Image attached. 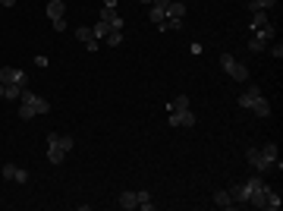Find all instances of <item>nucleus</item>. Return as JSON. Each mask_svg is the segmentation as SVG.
Returning <instances> with one entry per match:
<instances>
[{"mask_svg": "<svg viewBox=\"0 0 283 211\" xmlns=\"http://www.w3.org/2000/svg\"><path fill=\"white\" fill-rule=\"evenodd\" d=\"M19 101H22V107H19V117H22V120H32V117L47 114V110H51V101H44L41 95H35V91H29V88L22 91Z\"/></svg>", "mask_w": 283, "mask_h": 211, "instance_id": "nucleus-1", "label": "nucleus"}, {"mask_svg": "<svg viewBox=\"0 0 283 211\" xmlns=\"http://www.w3.org/2000/svg\"><path fill=\"white\" fill-rule=\"evenodd\" d=\"M246 158H248V164H252L258 174H271L274 167H280V161H271V158H267L261 148H248V151H246Z\"/></svg>", "mask_w": 283, "mask_h": 211, "instance_id": "nucleus-2", "label": "nucleus"}, {"mask_svg": "<svg viewBox=\"0 0 283 211\" xmlns=\"http://www.w3.org/2000/svg\"><path fill=\"white\" fill-rule=\"evenodd\" d=\"M220 67H224L227 76H233L236 82H246V79H248V67H246V63H239L233 54H220Z\"/></svg>", "mask_w": 283, "mask_h": 211, "instance_id": "nucleus-3", "label": "nucleus"}, {"mask_svg": "<svg viewBox=\"0 0 283 211\" xmlns=\"http://www.w3.org/2000/svg\"><path fill=\"white\" fill-rule=\"evenodd\" d=\"M0 85H22V88H29V76L16 67H3L0 70Z\"/></svg>", "mask_w": 283, "mask_h": 211, "instance_id": "nucleus-4", "label": "nucleus"}, {"mask_svg": "<svg viewBox=\"0 0 283 211\" xmlns=\"http://www.w3.org/2000/svg\"><path fill=\"white\" fill-rule=\"evenodd\" d=\"M47 158H51V164H63V158H66V151L60 148V136L57 133L47 136Z\"/></svg>", "mask_w": 283, "mask_h": 211, "instance_id": "nucleus-5", "label": "nucleus"}, {"mask_svg": "<svg viewBox=\"0 0 283 211\" xmlns=\"http://www.w3.org/2000/svg\"><path fill=\"white\" fill-rule=\"evenodd\" d=\"M76 38L85 44V51H101V41L94 38V32L88 29V25H76Z\"/></svg>", "mask_w": 283, "mask_h": 211, "instance_id": "nucleus-6", "label": "nucleus"}, {"mask_svg": "<svg viewBox=\"0 0 283 211\" xmlns=\"http://www.w3.org/2000/svg\"><path fill=\"white\" fill-rule=\"evenodd\" d=\"M248 110H252L255 117H271V104L261 95H248Z\"/></svg>", "mask_w": 283, "mask_h": 211, "instance_id": "nucleus-7", "label": "nucleus"}, {"mask_svg": "<svg viewBox=\"0 0 283 211\" xmlns=\"http://www.w3.org/2000/svg\"><path fill=\"white\" fill-rule=\"evenodd\" d=\"M170 126H195V114L192 110H170Z\"/></svg>", "mask_w": 283, "mask_h": 211, "instance_id": "nucleus-8", "label": "nucleus"}, {"mask_svg": "<svg viewBox=\"0 0 283 211\" xmlns=\"http://www.w3.org/2000/svg\"><path fill=\"white\" fill-rule=\"evenodd\" d=\"M183 16H186V3H183V0H170V6H167V19H170V22H183Z\"/></svg>", "mask_w": 283, "mask_h": 211, "instance_id": "nucleus-9", "label": "nucleus"}, {"mask_svg": "<svg viewBox=\"0 0 283 211\" xmlns=\"http://www.w3.org/2000/svg\"><path fill=\"white\" fill-rule=\"evenodd\" d=\"M63 13H66V3H63V0H51V3H47V19H51V22L63 19Z\"/></svg>", "mask_w": 283, "mask_h": 211, "instance_id": "nucleus-10", "label": "nucleus"}, {"mask_svg": "<svg viewBox=\"0 0 283 211\" xmlns=\"http://www.w3.org/2000/svg\"><path fill=\"white\" fill-rule=\"evenodd\" d=\"M214 205L217 208H236V202H233V195L227 193V189H217V193H214Z\"/></svg>", "mask_w": 283, "mask_h": 211, "instance_id": "nucleus-11", "label": "nucleus"}, {"mask_svg": "<svg viewBox=\"0 0 283 211\" xmlns=\"http://www.w3.org/2000/svg\"><path fill=\"white\" fill-rule=\"evenodd\" d=\"M120 208H123V211L139 208V195L136 193H123V195H120Z\"/></svg>", "mask_w": 283, "mask_h": 211, "instance_id": "nucleus-12", "label": "nucleus"}, {"mask_svg": "<svg viewBox=\"0 0 283 211\" xmlns=\"http://www.w3.org/2000/svg\"><path fill=\"white\" fill-rule=\"evenodd\" d=\"M230 195H233V202H236V205H246V202H248V193H246V186H242V183L230 189Z\"/></svg>", "mask_w": 283, "mask_h": 211, "instance_id": "nucleus-13", "label": "nucleus"}, {"mask_svg": "<svg viewBox=\"0 0 283 211\" xmlns=\"http://www.w3.org/2000/svg\"><path fill=\"white\" fill-rule=\"evenodd\" d=\"M22 85H3V98H10V101H19L22 98Z\"/></svg>", "mask_w": 283, "mask_h": 211, "instance_id": "nucleus-14", "label": "nucleus"}, {"mask_svg": "<svg viewBox=\"0 0 283 211\" xmlns=\"http://www.w3.org/2000/svg\"><path fill=\"white\" fill-rule=\"evenodd\" d=\"M248 6H252V13H267L271 6H277V0H252Z\"/></svg>", "mask_w": 283, "mask_h": 211, "instance_id": "nucleus-15", "label": "nucleus"}, {"mask_svg": "<svg viewBox=\"0 0 283 211\" xmlns=\"http://www.w3.org/2000/svg\"><path fill=\"white\" fill-rule=\"evenodd\" d=\"M271 22L267 19V13H252V32H258V29H265V25Z\"/></svg>", "mask_w": 283, "mask_h": 211, "instance_id": "nucleus-16", "label": "nucleus"}, {"mask_svg": "<svg viewBox=\"0 0 283 211\" xmlns=\"http://www.w3.org/2000/svg\"><path fill=\"white\" fill-rule=\"evenodd\" d=\"M91 32H94V38H98V41H101V38H107V35H110V32H113V29H110V22H104V19H101V22L94 25Z\"/></svg>", "mask_w": 283, "mask_h": 211, "instance_id": "nucleus-17", "label": "nucleus"}, {"mask_svg": "<svg viewBox=\"0 0 283 211\" xmlns=\"http://www.w3.org/2000/svg\"><path fill=\"white\" fill-rule=\"evenodd\" d=\"M265 208H274V211H277V208H280V193L267 189V195H265Z\"/></svg>", "mask_w": 283, "mask_h": 211, "instance_id": "nucleus-18", "label": "nucleus"}, {"mask_svg": "<svg viewBox=\"0 0 283 211\" xmlns=\"http://www.w3.org/2000/svg\"><path fill=\"white\" fill-rule=\"evenodd\" d=\"M148 19H151L154 25L164 22V19H167V10H160V6H151V10H148Z\"/></svg>", "mask_w": 283, "mask_h": 211, "instance_id": "nucleus-19", "label": "nucleus"}, {"mask_svg": "<svg viewBox=\"0 0 283 211\" xmlns=\"http://www.w3.org/2000/svg\"><path fill=\"white\" fill-rule=\"evenodd\" d=\"M104 41H107V44H110V48H120V44H123V32H120V29H113V32H110V35H107V38H104Z\"/></svg>", "mask_w": 283, "mask_h": 211, "instance_id": "nucleus-20", "label": "nucleus"}, {"mask_svg": "<svg viewBox=\"0 0 283 211\" xmlns=\"http://www.w3.org/2000/svg\"><path fill=\"white\" fill-rule=\"evenodd\" d=\"M139 195V208L142 211H154V202H151V195H148V193H136Z\"/></svg>", "mask_w": 283, "mask_h": 211, "instance_id": "nucleus-21", "label": "nucleus"}, {"mask_svg": "<svg viewBox=\"0 0 283 211\" xmlns=\"http://www.w3.org/2000/svg\"><path fill=\"white\" fill-rule=\"evenodd\" d=\"M186 107H189V98H186V95H177V98L170 101V110H186Z\"/></svg>", "mask_w": 283, "mask_h": 211, "instance_id": "nucleus-22", "label": "nucleus"}, {"mask_svg": "<svg viewBox=\"0 0 283 211\" xmlns=\"http://www.w3.org/2000/svg\"><path fill=\"white\" fill-rule=\"evenodd\" d=\"M0 176H3V180H13V176H16V164H3V167H0Z\"/></svg>", "mask_w": 283, "mask_h": 211, "instance_id": "nucleus-23", "label": "nucleus"}, {"mask_svg": "<svg viewBox=\"0 0 283 211\" xmlns=\"http://www.w3.org/2000/svg\"><path fill=\"white\" fill-rule=\"evenodd\" d=\"M261 151H265V155L271 158V161H277V142H267V145H265V148H261Z\"/></svg>", "mask_w": 283, "mask_h": 211, "instance_id": "nucleus-24", "label": "nucleus"}, {"mask_svg": "<svg viewBox=\"0 0 283 211\" xmlns=\"http://www.w3.org/2000/svg\"><path fill=\"white\" fill-rule=\"evenodd\" d=\"M72 145H76L72 136H60V148H63V151H72Z\"/></svg>", "mask_w": 283, "mask_h": 211, "instance_id": "nucleus-25", "label": "nucleus"}, {"mask_svg": "<svg viewBox=\"0 0 283 211\" xmlns=\"http://www.w3.org/2000/svg\"><path fill=\"white\" fill-rule=\"evenodd\" d=\"M13 180H16V183H29V174H25L22 167H16V176H13Z\"/></svg>", "mask_w": 283, "mask_h": 211, "instance_id": "nucleus-26", "label": "nucleus"}, {"mask_svg": "<svg viewBox=\"0 0 283 211\" xmlns=\"http://www.w3.org/2000/svg\"><path fill=\"white\" fill-rule=\"evenodd\" d=\"M53 25V32H66L70 29V25H66V19H57V22H51Z\"/></svg>", "mask_w": 283, "mask_h": 211, "instance_id": "nucleus-27", "label": "nucleus"}, {"mask_svg": "<svg viewBox=\"0 0 283 211\" xmlns=\"http://www.w3.org/2000/svg\"><path fill=\"white\" fill-rule=\"evenodd\" d=\"M271 54L277 57V60H280V57H283V44H280V41H277V44H274V48H271Z\"/></svg>", "mask_w": 283, "mask_h": 211, "instance_id": "nucleus-28", "label": "nucleus"}, {"mask_svg": "<svg viewBox=\"0 0 283 211\" xmlns=\"http://www.w3.org/2000/svg\"><path fill=\"white\" fill-rule=\"evenodd\" d=\"M151 6H160V10H167V6H170V0H151Z\"/></svg>", "mask_w": 283, "mask_h": 211, "instance_id": "nucleus-29", "label": "nucleus"}, {"mask_svg": "<svg viewBox=\"0 0 283 211\" xmlns=\"http://www.w3.org/2000/svg\"><path fill=\"white\" fill-rule=\"evenodd\" d=\"M0 6H6V10H10V6H16V0H0Z\"/></svg>", "mask_w": 283, "mask_h": 211, "instance_id": "nucleus-30", "label": "nucleus"}, {"mask_svg": "<svg viewBox=\"0 0 283 211\" xmlns=\"http://www.w3.org/2000/svg\"><path fill=\"white\" fill-rule=\"evenodd\" d=\"M117 3L120 0H104V6H110V10H117Z\"/></svg>", "mask_w": 283, "mask_h": 211, "instance_id": "nucleus-31", "label": "nucleus"}, {"mask_svg": "<svg viewBox=\"0 0 283 211\" xmlns=\"http://www.w3.org/2000/svg\"><path fill=\"white\" fill-rule=\"evenodd\" d=\"M0 98H3V85H0Z\"/></svg>", "mask_w": 283, "mask_h": 211, "instance_id": "nucleus-32", "label": "nucleus"}, {"mask_svg": "<svg viewBox=\"0 0 283 211\" xmlns=\"http://www.w3.org/2000/svg\"><path fill=\"white\" fill-rule=\"evenodd\" d=\"M142 3H151V0H142Z\"/></svg>", "mask_w": 283, "mask_h": 211, "instance_id": "nucleus-33", "label": "nucleus"}]
</instances>
